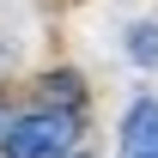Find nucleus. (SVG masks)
<instances>
[{
  "mask_svg": "<svg viewBox=\"0 0 158 158\" xmlns=\"http://www.w3.org/2000/svg\"><path fill=\"white\" fill-rule=\"evenodd\" d=\"M79 140V116L73 110H37V116H12L0 134L6 158H67Z\"/></svg>",
  "mask_w": 158,
  "mask_h": 158,
  "instance_id": "obj_1",
  "label": "nucleus"
},
{
  "mask_svg": "<svg viewBox=\"0 0 158 158\" xmlns=\"http://www.w3.org/2000/svg\"><path fill=\"white\" fill-rule=\"evenodd\" d=\"M122 158H158V103L140 98L122 116Z\"/></svg>",
  "mask_w": 158,
  "mask_h": 158,
  "instance_id": "obj_2",
  "label": "nucleus"
},
{
  "mask_svg": "<svg viewBox=\"0 0 158 158\" xmlns=\"http://www.w3.org/2000/svg\"><path fill=\"white\" fill-rule=\"evenodd\" d=\"M128 55L140 67H158V24H134L128 31Z\"/></svg>",
  "mask_w": 158,
  "mask_h": 158,
  "instance_id": "obj_3",
  "label": "nucleus"
},
{
  "mask_svg": "<svg viewBox=\"0 0 158 158\" xmlns=\"http://www.w3.org/2000/svg\"><path fill=\"white\" fill-rule=\"evenodd\" d=\"M0 134H6V116H0Z\"/></svg>",
  "mask_w": 158,
  "mask_h": 158,
  "instance_id": "obj_4",
  "label": "nucleus"
},
{
  "mask_svg": "<svg viewBox=\"0 0 158 158\" xmlns=\"http://www.w3.org/2000/svg\"><path fill=\"white\" fill-rule=\"evenodd\" d=\"M67 158H85V152H67Z\"/></svg>",
  "mask_w": 158,
  "mask_h": 158,
  "instance_id": "obj_5",
  "label": "nucleus"
}]
</instances>
